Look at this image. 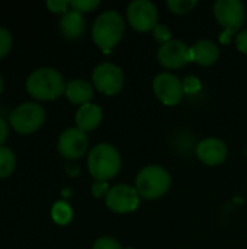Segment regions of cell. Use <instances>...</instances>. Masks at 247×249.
I'll use <instances>...</instances> for the list:
<instances>
[{"label": "cell", "mask_w": 247, "mask_h": 249, "mask_svg": "<svg viewBox=\"0 0 247 249\" xmlns=\"http://www.w3.org/2000/svg\"><path fill=\"white\" fill-rule=\"evenodd\" d=\"M26 92L35 99L52 101L66 92L63 76L51 67H41L26 79Z\"/></svg>", "instance_id": "cell-1"}, {"label": "cell", "mask_w": 247, "mask_h": 249, "mask_svg": "<svg viewBox=\"0 0 247 249\" xmlns=\"http://www.w3.org/2000/svg\"><path fill=\"white\" fill-rule=\"evenodd\" d=\"M87 168L96 181H108L121 169L119 152L108 143L96 144L87 158Z\"/></svg>", "instance_id": "cell-2"}, {"label": "cell", "mask_w": 247, "mask_h": 249, "mask_svg": "<svg viewBox=\"0 0 247 249\" xmlns=\"http://www.w3.org/2000/svg\"><path fill=\"white\" fill-rule=\"evenodd\" d=\"M125 22L122 16L115 10H106L99 15L93 23L92 36L98 47L108 51L118 44L122 38Z\"/></svg>", "instance_id": "cell-3"}, {"label": "cell", "mask_w": 247, "mask_h": 249, "mask_svg": "<svg viewBox=\"0 0 247 249\" xmlns=\"http://www.w3.org/2000/svg\"><path fill=\"white\" fill-rule=\"evenodd\" d=\"M170 187L169 172L162 166H146L141 169L135 179V190L140 197L154 200L162 197Z\"/></svg>", "instance_id": "cell-4"}, {"label": "cell", "mask_w": 247, "mask_h": 249, "mask_svg": "<svg viewBox=\"0 0 247 249\" xmlns=\"http://www.w3.org/2000/svg\"><path fill=\"white\" fill-rule=\"evenodd\" d=\"M214 15L217 22L224 28L220 39L230 42L231 34H234L245 20V6L240 0H218L214 4Z\"/></svg>", "instance_id": "cell-5"}, {"label": "cell", "mask_w": 247, "mask_h": 249, "mask_svg": "<svg viewBox=\"0 0 247 249\" xmlns=\"http://www.w3.org/2000/svg\"><path fill=\"white\" fill-rule=\"evenodd\" d=\"M45 121V111L36 102H25L16 107L10 115L9 123L16 133L29 134L36 131Z\"/></svg>", "instance_id": "cell-6"}, {"label": "cell", "mask_w": 247, "mask_h": 249, "mask_svg": "<svg viewBox=\"0 0 247 249\" xmlns=\"http://www.w3.org/2000/svg\"><path fill=\"white\" fill-rule=\"evenodd\" d=\"M130 25L138 32H148L157 25V9L148 0H134L127 7Z\"/></svg>", "instance_id": "cell-7"}, {"label": "cell", "mask_w": 247, "mask_h": 249, "mask_svg": "<svg viewBox=\"0 0 247 249\" xmlns=\"http://www.w3.org/2000/svg\"><path fill=\"white\" fill-rule=\"evenodd\" d=\"M95 88L111 96V95H116L121 92L122 86H124V74L122 70L112 64V63H102L99 64L92 74Z\"/></svg>", "instance_id": "cell-8"}, {"label": "cell", "mask_w": 247, "mask_h": 249, "mask_svg": "<svg viewBox=\"0 0 247 249\" xmlns=\"http://www.w3.org/2000/svg\"><path fill=\"white\" fill-rule=\"evenodd\" d=\"M106 206L114 213H131L140 204V194L134 187L121 184L109 190L106 196Z\"/></svg>", "instance_id": "cell-9"}, {"label": "cell", "mask_w": 247, "mask_h": 249, "mask_svg": "<svg viewBox=\"0 0 247 249\" xmlns=\"http://www.w3.org/2000/svg\"><path fill=\"white\" fill-rule=\"evenodd\" d=\"M153 90L165 105H176L183 96L182 82L172 73H160L153 80Z\"/></svg>", "instance_id": "cell-10"}, {"label": "cell", "mask_w": 247, "mask_h": 249, "mask_svg": "<svg viewBox=\"0 0 247 249\" xmlns=\"http://www.w3.org/2000/svg\"><path fill=\"white\" fill-rule=\"evenodd\" d=\"M157 58L166 69H179L192 61L191 48L178 39H170L169 42L163 44L157 51Z\"/></svg>", "instance_id": "cell-11"}, {"label": "cell", "mask_w": 247, "mask_h": 249, "mask_svg": "<svg viewBox=\"0 0 247 249\" xmlns=\"http://www.w3.org/2000/svg\"><path fill=\"white\" fill-rule=\"evenodd\" d=\"M89 140L84 131L76 128H67L58 139V152L66 159H79L87 152Z\"/></svg>", "instance_id": "cell-12"}, {"label": "cell", "mask_w": 247, "mask_h": 249, "mask_svg": "<svg viewBox=\"0 0 247 249\" xmlns=\"http://www.w3.org/2000/svg\"><path fill=\"white\" fill-rule=\"evenodd\" d=\"M197 156L201 162L208 166H217L223 163L227 158V147L223 140L210 137L204 139L197 146Z\"/></svg>", "instance_id": "cell-13"}, {"label": "cell", "mask_w": 247, "mask_h": 249, "mask_svg": "<svg viewBox=\"0 0 247 249\" xmlns=\"http://www.w3.org/2000/svg\"><path fill=\"white\" fill-rule=\"evenodd\" d=\"M86 22L80 12L77 10H68L64 13L60 19V31L61 34L68 39H77L84 34Z\"/></svg>", "instance_id": "cell-14"}, {"label": "cell", "mask_w": 247, "mask_h": 249, "mask_svg": "<svg viewBox=\"0 0 247 249\" xmlns=\"http://www.w3.org/2000/svg\"><path fill=\"white\" fill-rule=\"evenodd\" d=\"M102 121V109L95 104H84L76 112V124L82 131L95 130Z\"/></svg>", "instance_id": "cell-15"}, {"label": "cell", "mask_w": 247, "mask_h": 249, "mask_svg": "<svg viewBox=\"0 0 247 249\" xmlns=\"http://www.w3.org/2000/svg\"><path fill=\"white\" fill-rule=\"evenodd\" d=\"M64 93L70 102L82 107L84 104H89V101L93 98V86L84 79H74L66 85Z\"/></svg>", "instance_id": "cell-16"}, {"label": "cell", "mask_w": 247, "mask_h": 249, "mask_svg": "<svg viewBox=\"0 0 247 249\" xmlns=\"http://www.w3.org/2000/svg\"><path fill=\"white\" fill-rule=\"evenodd\" d=\"M220 55V50L218 47L208 41V39H202L198 41L192 48H191V57L194 61H197L201 66H211L217 61Z\"/></svg>", "instance_id": "cell-17"}, {"label": "cell", "mask_w": 247, "mask_h": 249, "mask_svg": "<svg viewBox=\"0 0 247 249\" xmlns=\"http://www.w3.org/2000/svg\"><path fill=\"white\" fill-rule=\"evenodd\" d=\"M51 217L57 225H68L73 219V210L67 203L57 201L51 209Z\"/></svg>", "instance_id": "cell-18"}, {"label": "cell", "mask_w": 247, "mask_h": 249, "mask_svg": "<svg viewBox=\"0 0 247 249\" xmlns=\"http://www.w3.org/2000/svg\"><path fill=\"white\" fill-rule=\"evenodd\" d=\"M16 166V158L9 147H0V178L12 175Z\"/></svg>", "instance_id": "cell-19"}, {"label": "cell", "mask_w": 247, "mask_h": 249, "mask_svg": "<svg viewBox=\"0 0 247 249\" xmlns=\"http://www.w3.org/2000/svg\"><path fill=\"white\" fill-rule=\"evenodd\" d=\"M167 6L173 13L183 15V13L191 12L197 6V1L195 0H169Z\"/></svg>", "instance_id": "cell-20"}, {"label": "cell", "mask_w": 247, "mask_h": 249, "mask_svg": "<svg viewBox=\"0 0 247 249\" xmlns=\"http://www.w3.org/2000/svg\"><path fill=\"white\" fill-rule=\"evenodd\" d=\"M70 6L73 10H77L80 13L84 12H92L99 6V0H73L70 1Z\"/></svg>", "instance_id": "cell-21"}, {"label": "cell", "mask_w": 247, "mask_h": 249, "mask_svg": "<svg viewBox=\"0 0 247 249\" xmlns=\"http://www.w3.org/2000/svg\"><path fill=\"white\" fill-rule=\"evenodd\" d=\"M12 48V35L10 32L0 26V58H3Z\"/></svg>", "instance_id": "cell-22"}, {"label": "cell", "mask_w": 247, "mask_h": 249, "mask_svg": "<svg viewBox=\"0 0 247 249\" xmlns=\"http://www.w3.org/2000/svg\"><path fill=\"white\" fill-rule=\"evenodd\" d=\"M92 249H122L121 244L114 238H99Z\"/></svg>", "instance_id": "cell-23"}, {"label": "cell", "mask_w": 247, "mask_h": 249, "mask_svg": "<svg viewBox=\"0 0 247 249\" xmlns=\"http://www.w3.org/2000/svg\"><path fill=\"white\" fill-rule=\"evenodd\" d=\"M183 85V92L185 93H197L201 89V80L195 76H188L182 82Z\"/></svg>", "instance_id": "cell-24"}, {"label": "cell", "mask_w": 247, "mask_h": 249, "mask_svg": "<svg viewBox=\"0 0 247 249\" xmlns=\"http://www.w3.org/2000/svg\"><path fill=\"white\" fill-rule=\"evenodd\" d=\"M153 31H154V38H156L159 42H162V45L166 44V42H169L170 38H172L170 29H169L167 26H165V25H159V23H157L156 28H154Z\"/></svg>", "instance_id": "cell-25"}, {"label": "cell", "mask_w": 247, "mask_h": 249, "mask_svg": "<svg viewBox=\"0 0 247 249\" xmlns=\"http://www.w3.org/2000/svg\"><path fill=\"white\" fill-rule=\"evenodd\" d=\"M68 6H70V1H66V0H48L47 1V7L54 13L64 15L68 12Z\"/></svg>", "instance_id": "cell-26"}, {"label": "cell", "mask_w": 247, "mask_h": 249, "mask_svg": "<svg viewBox=\"0 0 247 249\" xmlns=\"http://www.w3.org/2000/svg\"><path fill=\"white\" fill-rule=\"evenodd\" d=\"M109 193V188H108V184L106 181H96L92 187V194L96 197V198H100V197H106Z\"/></svg>", "instance_id": "cell-27"}, {"label": "cell", "mask_w": 247, "mask_h": 249, "mask_svg": "<svg viewBox=\"0 0 247 249\" xmlns=\"http://www.w3.org/2000/svg\"><path fill=\"white\" fill-rule=\"evenodd\" d=\"M236 45H237V48H239L242 53L247 54V29L246 31H243V32H240V34L237 35V38H236Z\"/></svg>", "instance_id": "cell-28"}, {"label": "cell", "mask_w": 247, "mask_h": 249, "mask_svg": "<svg viewBox=\"0 0 247 249\" xmlns=\"http://www.w3.org/2000/svg\"><path fill=\"white\" fill-rule=\"evenodd\" d=\"M7 136H9V128H7V124H6L4 118H3V117H0V147H1V144L6 142Z\"/></svg>", "instance_id": "cell-29"}, {"label": "cell", "mask_w": 247, "mask_h": 249, "mask_svg": "<svg viewBox=\"0 0 247 249\" xmlns=\"http://www.w3.org/2000/svg\"><path fill=\"white\" fill-rule=\"evenodd\" d=\"M3 92V79H1V76H0V93Z\"/></svg>", "instance_id": "cell-30"}]
</instances>
